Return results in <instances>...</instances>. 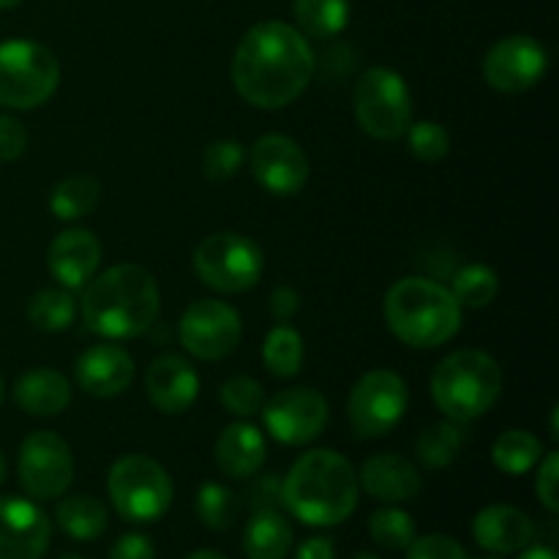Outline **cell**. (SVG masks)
<instances>
[{"mask_svg":"<svg viewBox=\"0 0 559 559\" xmlns=\"http://www.w3.org/2000/svg\"><path fill=\"white\" fill-rule=\"evenodd\" d=\"M180 344L200 360H224L238 349L243 336L240 314L224 300H197L183 311L178 325Z\"/></svg>","mask_w":559,"mask_h":559,"instance_id":"cell-11","label":"cell"},{"mask_svg":"<svg viewBox=\"0 0 559 559\" xmlns=\"http://www.w3.org/2000/svg\"><path fill=\"white\" fill-rule=\"evenodd\" d=\"M262 360H265V369L273 377L289 380L304 366V336L295 328H289L287 322L276 325L265 336V344H262Z\"/></svg>","mask_w":559,"mask_h":559,"instance_id":"cell-29","label":"cell"},{"mask_svg":"<svg viewBox=\"0 0 559 559\" xmlns=\"http://www.w3.org/2000/svg\"><path fill=\"white\" fill-rule=\"evenodd\" d=\"M0 402H3V377H0Z\"/></svg>","mask_w":559,"mask_h":559,"instance_id":"cell-51","label":"cell"},{"mask_svg":"<svg viewBox=\"0 0 559 559\" xmlns=\"http://www.w3.org/2000/svg\"><path fill=\"white\" fill-rule=\"evenodd\" d=\"M300 33L311 38H333L347 27L349 0H295Z\"/></svg>","mask_w":559,"mask_h":559,"instance_id":"cell-27","label":"cell"},{"mask_svg":"<svg viewBox=\"0 0 559 559\" xmlns=\"http://www.w3.org/2000/svg\"><path fill=\"white\" fill-rule=\"evenodd\" d=\"M102 202V183L91 175H71L63 178L49 194V211L60 222L91 216Z\"/></svg>","mask_w":559,"mask_h":559,"instance_id":"cell-25","label":"cell"},{"mask_svg":"<svg viewBox=\"0 0 559 559\" xmlns=\"http://www.w3.org/2000/svg\"><path fill=\"white\" fill-rule=\"evenodd\" d=\"M358 473L336 451H309L289 467L282 480V502L309 527L347 522L358 508Z\"/></svg>","mask_w":559,"mask_h":559,"instance_id":"cell-2","label":"cell"},{"mask_svg":"<svg viewBox=\"0 0 559 559\" xmlns=\"http://www.w3.org/2000/svg\"><path fill=\"white\" fill-rule=\"evenodd\" d=\"M516 559H557V551L551 546H524Z\"/></svg>","mask_w":559,"mask_h":559,"instance_id":"cell-45","label":"cell"},{"mask_svg":"<svg viewBox=\"0 0 559 559\" xmlns=\"http://www.w3.org/2000/svg\"><path fill=\"white\" fill-rule=\"evenodd\" d=\"M20 484L36 500H55L74 480V456L55 431H33L20 448Z\"/></svg>","mask_w":559,"mask_h":559,"instance_id":"cell-12","label":"cell"},{"mask_svg":"<svg viewBox=\"0 0 559 559\" xmlns=\"http://www.w3.org/2000/svg\"><path fill=\"white\" fill-rule=\"evenodd\" d=\"M353 102L358 126L374 140H399L413 123V96L404 76L393 69L374 66L364 71Z\"/></svg>","mask_w":559,"mask_h":559,"instance_id":"cell-8","label":"cell"},{"mask_svg":"<svg viewBox=\"0 0 559 559\" xmlns=\"http://www.w3.org/2000/svg\"><path fill=\"white\" fill-rule=\"evenodd\" d=\"M298 309H300V298H298V293H295V289H289V287L273 289V293H271L273 320H278L284 325V322H289L295 314H298Z\"/></svg>","mask_w":559,"mask_h":559,"instance_id":"cell-43","label":"cell"},{"mask_svg":"<svg viewBox=\"0 0 559 559\" xmlns=\"http://www.w3.org/2000/svg\"><path fill=\"white\" fill-rule=\"evenodd\" d=\"M115 511L134 524L158 522L173 506V478L167 469L142 453L118 459L107 478Z\"/></svg>","mask_w":559,"mask_h":559,"instance_id":"cell-6","label":"cell"},{"mask_svg":"<svg viewBox=\"0 0 559 559\" xmlns=\"http://www.w3.org/2000/svg\"><path fill=\"white\" fill-rule=\"evenodd\" d=\"M409 142V151L420 158V162H442L451 153V136H448L445 126L437 120H420V123H409L404 131Z\"/></svg>","mask_w":559,"mask_h":559,"instance_id":"cell-35","label":"cell"},{"mask_svg":"<svg viewBox=\"0 0 559 559\" xmlns=\"http://www.w3.org/2000/svg\"><path fill=\"white\" fill-rule=\"evenodd\" d=\"M295 559H336V549L331 538H309L300 544Z\"/></svg>","mask_w":559,"mask_h":559,"instance_id":"cell-44","label":"cell"},{"mask_svg":"<svg viewBox=\"0 0 559 559\" xmlns=\"http://www.w3.org/2000/svg\"><path fill=\"white\" fill-rule=\"evenodd\" d=\"M535 491L538 500L549 513L559 511V453H546L538 462V478H535Z\"/></svg>","mask_w":559,"mask_h":559,"instance_id":"cell-39","label":"cell"},{"mask_svg":"<svg viewBox=\"0 0 559 559\" xmlns=\"http://www.w3.org/2000/svg\"><path fill=\"white\" fill-rule=\"evenodd\" d=\"M267 456L265 437L251 424H229L216 442L218 469L229 478H251L262 469Z\"/></svg>","mask_w":559,"mask_h":559,"instance_id":"cell-22","label":"cell"},{"mask_svg":"<svg viewBox=\"0 0 559 559\" xmlns=\"http://www.w3.org/2000/svg\"><path fill=\"white\" fill-rule=\"evenodd\" d=\"M491 459L506 475H524L544 459V445L524 429L502 431L491 445Z\"/></svg>","mask_w":559,"mask_h":559,"instance_id":"cell-28","label":"cell"},{"mask_svg":"<svg viewBox=\"0 0 559 559\" xmlns=\"http://www.w3.org/2000/svg\"><path fill=\"white\" fill-rule=\"evenodd\" d=\"M448 289L462 309H484L500 293V278L489 265L473 262V265H464L453 273V282Z\"/></svg>","mask_w":559,"mask_h":559,"instance_id":"cell-31","label":"cell"},{"mask_svg":"<svg viewBox=\"0 0 559 559\" xmlns=\"http://www.w3.org/2000/svg\"><path fill=\"white\" fill-rule=\"evenodd\" d=\"M358 484L364 486L366 495L380 502H391V506L415 500L424 489V478H420L418 467L409 459L399 456V453L371 456L360 469Z\"/></svg>","mask_w":559,"mask_h":559,"instance_id":"cell-20","label":"cell"},{"mask_svg":"<svg viewBox=\"0 0 559 559\" xmlns=\"http://www.w3.org/2000/svg\"><path fill=\"white\" fill-rule=\"evenodd\" d=\"M145 391L158 413L180 415L200 396V377L180 355H162L145 371Z\"/></svg>","mask_w":559,"mask_h":559,"instance_id":"cell-17","label":"cell"},{"mask_svg":"<svg viewBox=\"0 0 559 559\" xmlns=\"http://www.w3.org/2000/svg\"><path fill=\"white\" fill-rule=\"evenodd\" d=\"M222 404L227 407V413L240 415V418H251L265 404V391L251 377H233V380H227L222 385Z\"/></svg>","mask_w":559,"mask_h":559,"instance_id":"cell-37","label":"cell"},{"mask_svg":"<svg viewBox=\"0 0 559 559\" xmlns=\"http://www.w3.org/2000/svg\"><path fill=\"white\" fill-rule=\"evenodd\" d=\"M22 0H0V9H14V5H20Z\"/></svg>","mask_w":559,"mask_h":559,"instance_id":"cell-48","label":"cell"},{"mask_svg":"<svg viewBox=\"0 0 559 559\" xmlns=\"http://www.w3.org/2000/svg\"><path fill=\"white\" fill-rule=\"evenodd\" d=\"M82 320L104 338H136L158 317V284L145 267L112 265L93 276L82 293Z\"/></svg>","mask_w":559,"mask_h":559,"instance_id":"cell-3","label":"cell"},{"mask_svg":"<svg viewBox=\"0 0 559 559\" xmlns=\"http://www.w3.org/2000/svg\"><path fill=\"white\" fill-rule=\"evenodd\" d=\"M486 559H500V557H486Z\"/></svg>","mask_w":559,"mask_h":559,"instance_id":"cell-52","label":"cell"},{"mask_svg":"<svg viewBox=\"0 0 559 559\" xmlns=\"http://www.w3.org/2000/svg\"><path fill=\"white\" fill-rule=\"evenodd\" d=\"M502 391L500 364L480 349H459L431 374V396L437 409L453 424H469L495 407Z\"/></svg>","mask_w":559,"mask_h":559,"instance_id":"cell-5","label":"cell"},{"mask_svg":"<svg viewBox=\"0 0 559 559\" xmlns=\"http://www.w3.org/2000/svg\"><path fill=\"white\" fill-rule=\"evenodd\" d=\"M349 559H380V557H374V555H366V551H358V555H353Z\"/></svg>","mask_w":559,"mask_h":559,"instance_id":"cell-49","label":"cell"},{"mask_svg":"<svg viewBox=\"0 0 559 559\" xmlns=\"http://www.w3.org/2000/svg\"><path fill=\"white\" fill-rule=\"evenodd\" d=\"M409 393L396 371L374 369L360 377L349 391L347 415L355 435L374 440L396 429L399 420L407 413Z\"/></svg>","mask_w":559,"mask_h":559,"instance_id":"cell-10","label":"cell"},{"mask_svg":"<svg viewBox=\"0 0 559 559\" xmlns=\"http://www.w3.org/2000/svg\"><path fill=\"white\" fill-rule=\"evenodd\" d=\"M407 559H469L464 546L448 535L431 533L407 546Z\"/></svg>","mask_w":559,"mask_h":559,"instance_id":"cell-38","label":"cell"},{"mask_svg":"<svg viewBox=\"0 0 559 559\" xmlns=\"http://www.w3.org/2000/svg\"><path fill=\"white\" fill-rule=\"evenodd\" d=\"M549 69L544 44L533 36H506L486 52L484 76L495 91L524 93L538 85Z\"/></svg>","mask_w":559,"mask_h":559,"instance_id":"cell-14","label":"cell"},{"mask_svg":"<svg viewBox=\"0 0 559 559\" xmlns=\"http://www.w3.org/2000/svg\"><path fill=\"white\" fill-rule=\"evenodd\" d=\"M262 424L282 445H309L325 431L331 409L314 388H287L262 404Z\"/></svg>","mask_w":559,"mask_h":559,"instance_id":"cell-13","label":"cell"},{"mask_svg":"<svg viewBox=\"0 0 559 559\" xmlns=\"http://www.w3.org/2000/svg\"><path fill=\"white\" fill-rule=\"evenodd\" d=\"M14 399L27 415H60L71 404V385L60 371L33 369L20 377Z\"/></svg>","mask_w":559,"mask_h":559,"instance_id":"cell-23","label":"cell"},{"mask_svg":"<svg viewBox=\"0 0 559 559\" xmlns=\"http://www.w3.org/2000/svg\"><path fill=\"white\" fill-rule=\"evenodd\" d=\"M262 249L240 233H216L194 251V271L205 287L224 295H240L262 278Z\"/></svg>","mask_w":559,"mask_h":559,"instance_id":"cell-9","label":"cell"},{"mask_svg":"<svg viewBox=\"0 0 559 559\" xmlns=\"http://www.w3.org/2000/svg\"><path fill=\"white\" fill-rule=\"evenodd\" d=\"M369 533L382 549L404 551L415 540V522L402 508H380L371 513Z\"/></svg>","mask_w":559,"mask_h":559,"instance_id":"cell-34","label":"cell"},{"mask_svg":"<svg viewBox=\"0 0 559 559\" xmlns=\"http://www.w3.org/2000/svg\"><path fill=\"white\" fill-rule=\"evenodd\" d=\"M3 480H5V456L3 451H0V486H3Z\"/></svg>","mask_w":559,"mask_h":559,"instance_id":"cell-47","label":"cell"},{"mask_svg":"<svg viewBox=\"0 0 559 559\" xmlns=\"http://www.w3.org/2000/svg\"><path fill=\"white\" fill-rule=\"evenodd\" d=\"M246 502L251 511H278L284 508L282 502V478L278 475H260L246 489Z\"/></svg>","mask_w":559,"mask_h":559,"instance_id":"cell-40","label":"cell"},{"mask_svg":"<svg viewBox=\"0 0 559 559\" xmlns=\"http://www.w3.org/2000/svg\"><path fill=\"white\" fill-rule=\"evenodd\" d=\"M107 522V508L91 495L66 497L58 506V527L74 540L102 538Z\"/></svg>","mask_w":559,"mask_h":559,"instance_id":"cell-26","label":"cell"},{"mask_svg":"<svg viewBox=\"0 0 559 559\" xmlns=\"http://www.w3.org/2000/svg\"><path fill=\"white\" fill-rule=\"evenodd\" d=\"M109 559H156V549H153L151 538L140 533H129L123 538L115 540Z\"/></svg>","mask_w":559,"mask_h":559,"instance_id":"cell-42","label":"cell"},{"mask_svg":"<svg viewBox=\"0 0 559 559\" xmlns=\"http://www.w3.org/2000/svg\"><path fill=\"white\" fill-rule=\"evenodd\" d=\"M60 559H85V557H80V555H63Z\"/></svg>","mask_w":559,"mask_h":559,"instance_id":"cell-50","label":"cell"},{"mask_svg":"<svg viewBox=\"0 0 559 559\" xmlns=\"http://www.w3.org/2000/svg\"><path fill=\"white\" fill-rule=\"evenodd\" d=\"M74 377L87 396L112 399L134 380V360L118 344H93L76 360Z\"/></svg>","mask_w":559,"mask_h":559,"instance_id":"cell-18","label":"cell"},{"mask_svg":"<svg viewBox=\"0 0 559 559\" xmlns=\"http://www.w3.org/2000/svg\"><path fill=\"white\" fill-rule=\"evenodd\" d=\"M317 71L314 49L298 27L267 20L249 27L233 58L240 98L260 109H284L304 96Z\"/></svg>","mask_w":559,"mask_h":559,"instance_id":"cell-1","label":"cell"},{"mask_svg":"<svg viewBox=\"0 0 559 559\" xmlns=\"http://www.w3.org/2000/svg\"><path fill=\"white\" fill-rule=\"evenodd\" d=\"M243 158L246 151L238 140H218L207 145L205 153H202V173H205L207 180L224 183V180L235 178L240 173Z\"/></svg>","mask_w":559,"mask_h":559,"instance_id":"cell-36","label":"cell"},{"mask_svg":"<svg viewBox=\"0 0 559 559\" xmlns=\"http://www.w3.org/2000/svg\"><path fill=\"white\" fill-rule=\"evenodd\" d=\"M473 535L480 549L491 555H516L533 544L535 524L524 511L513 506H489L475 516Z\"/></svg>","mask_w":559,"mask_h":559,"instance_id":"cell-21","label":"cell"},{"mask_svg":"<svg viewBox=\"0 0 559 559\" xmlns=\"http://www.w3.org/2000/svg\"><path fill=\"white\" fill-rule=\"evenodd\" d=\"M49 273L66 289H80L102 265V243L91 229H66L49 243Z\"/></svg>","mask_w":559,"mask_h":559,"instance_id":"cell-19","label":"cell"},{"mask_svg":"<svg viewBox=\"0 0 559 559\" xmlns=\"http://www.w3.org/2000/svg\"><path fill=\"white\" fill-rule=\"evenodd\" d=\"M293 540V524L282 511H257L246 524L243 551L249 559H287Z\"/></svg>","mask_w":559,"mask_h":559,"instance_id":"cell-24","label":"cell"},{"mask_svg":"<svg viewBox=\"0 0 559 559\" xmlns=\"http://www.w3.org/2000/svg\"><path fill=\"white\" fill-rule=\"evenodd\" d=\"M60 63L44 44L11 38L0 44V107L33 109L58 91Z\"/></svg>","mask_w":559,"mask_h":559,"instance_id":"cell-7","label":"cell"},{"mask_svg":"<svg viewBox=\"0 0 559 559\" xmlns=\"http://www.w3.org/2000/svg\"><path fill=\"white\" fill-rule=\"evenodd\" d=\"M186 559H229V557H224L222 551H213V549H197Z\"/></svg>","mask_w":559,"mask_h":559,"instance_id":"cell-46","label":"cell"},{"mask_svg":"<svg viewBox=\"0 0 559 559\" xmlns=\"http://www.w3.org/2000/svg\"><path fill=\"white\" fill-rule=\"evenodd\" d=\"M385 322L399 342L415 349H435L451 342L462 328V306L435 278H399L385 295Z\"/></svg>","mask_w":559,"mask_h":559,"instance_id":"cell-4","label":"cell"},{"mask_svg":"<svg viewBox=\"0 0 559 559\" xmlns=\"http://www.w3.org/2000/svg\"><path fill=\"white\" fill-rule=\"evenodd\" d=\"M76 300L69 289H41L27 304V320L44 333H58L74 322Z\"/></svg>","mask_w":559,"mask_h":559,"instance_id":"cell-32","label":"cell"},{"mask_svg":"<svg viewBox=\"0 0 559 559\" xmlns=\"http://www.w3.org/2000/svg\"><path fill=\"white\" fill-rule=\"evenodd\" d=\"M27 131L14 115H0V162H14L25 153Z\"/></svg>","mask_w":559,"mask_h":559,"instance_id":"cell-41","label":"cell"},{"mask_svg":"<svg viewBox=\"0 0 559 559\" xmlns=\"http://www.w3.org/2000/svg\"><path fill=\"white\" fill-rule=\"evenodd\" d=\"M240 511V502L235 491L222 484H205L197 491V516L213 533H224L235 524Z\"/></svg>","mask_w":559,"mask_h":559,"instance_id":"cell-33","label":"cell"},{"mask_svg":"<svg viewBox=\"0 0 559 559\" xmlns=\"http://www.w3.org/2000/svg\"><path fill=\"white\" fill-rule=\"evenodd\" d=\"M52 540L47 513L22 497L0 500V559H41Z\"/></svg>","mask_w":559,"mask_h":559,"instance_id":"cell-16","label":"cell"},{"mask_svg":"<svg viewBox=\"0 0 559 559\" xmlns=\"http://www.w3.org/2000/svg\"><path fill=\"white\" fill-rule=\"evenodd\" d=\"M251 175L267 194L293 197L309 180V158L289 136L265 134L251 147Z\"/></svg>","mask_w":559,"mask_h":559,"instance_id":"cell-15","label":"cell"},{"mask_svg":"<svg viewBox=\"0 0 559 559\" xmlns=\"http://www.w3.org/2000/svg\"><path fill=\"white\" fill-rule=\"evenodd\" d=\"M462 445L464 435L459 424L440 420V424H431L420 431L418 442H415V453H418V459L429 469H445L459 456Z\"/></svg>","mask_w":559,"mask_h":559,"instance_id":"cell-30","label":"cell"}]
</instances>
